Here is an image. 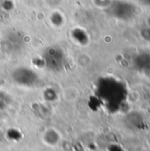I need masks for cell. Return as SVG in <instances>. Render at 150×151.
Listing matches in <instances>:
<instances>
[{"instance_id": "6da1fadb", "label": "cell", "mask_w": 150, "mask_h": 151, "mask_svg": "<svg viewBox=\"0 0 150 151\" xmlns=\"http://www.w3.org/2000/svg\"><path fill=\"white\" fill-rule=\"evenodd\" d=\"M136 12V8L133 4L126 3V2H120L117 4V5L114 8V13L115 15L122 19L124 20H127L130 19H133Z\"/></svg>"}, {"instance_id": "7a4b0ae2", "label": "cell", "mask_w": 150, "mask_h": 151, "mask_svg": "<svg viewBox=\"0 0 150 151\" xmlns=\"http://www.w3.org/2000/svg\"><path fill=\"white\" fill-rule=\"evenodd\" d=\"M144 5H147V6H149L150 7V0H140Z\"/></svg>"}]
</instances>
